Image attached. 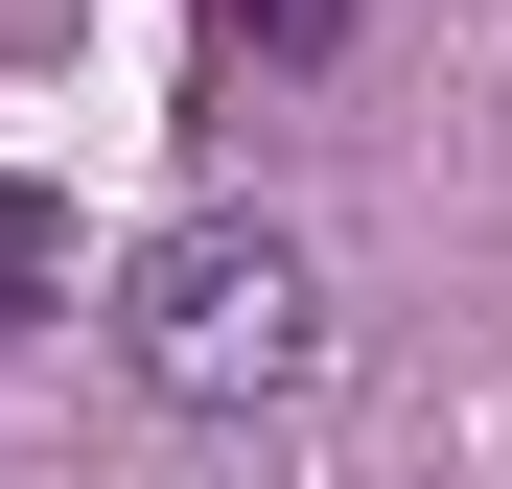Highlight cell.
Segmentation results:
<instances>
[{
    "instance_id": "1",
    "label": "cell",
    "mask_w": 512,
    "mask_h": 489,
    "mask_svg": "<svg viewBox=\"0 0 512 489\" xmlns=\"http://www.w3.org/2000/svg\"><path fill=\"white\" fill-rule=\"evenodd\" d=\"M326 257L280 210H187V233H140L117 257V373L163 396V420H280V396H326Z\"/></svg>"
},
{
    "instance_id": "3",
    "label": "cell",
    "mask_w": 512,
    "mask_h": 489,
    "mask_svg": "<svg viewBox=\"0 0 512 489\" xmlns=\"http://www.w3.org/2000/svg\"><path fill=\"white\" fill-rule=\"evenodd\" d=\"M210 24H233L256 70H350V0H210Z\"/></svg>"
},
{
    "instance_id": "2",
    "label": "cell",
    "mask_w": 512,
    "mask_h": 489,
    "mask_svg": "<svg viewBox=\"0 0 512 489\" xmlns=\"http://www.w3.org/2000/svg\"><path fill=\"white\" fill-rule=\"evenodd\" d=\"M0 326H70V210L0 187Z\"/></svg>"
}]
</instances>
